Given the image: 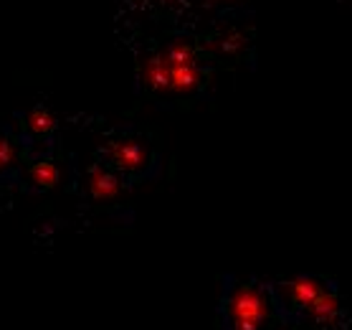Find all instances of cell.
Listing matches in <instances>:
<instances>
[{
	"instance_id": "obj_6",
	"label": "cell",
	"mask_w": 352,
	"mask_h": 330,
	"mask_svg": "<svg viewBox=\"0 0 352 330\" xmlns=\"http://www.w3.org/2000/svg\"><path fill=\"white\" fill-rule=\"evenodd\" d=\"M120 191L122 183L114 173H109L104 168H91V173H89V194L94 196L96 201H112V198L120 196Z\"/></svg>"
},
{
	"instance_id": "obj_3",
	"label": "cell",
	"mask_w": 352,
	"mask_h": 330,
	"mask_svg": "<svg viewBox=\"0 0 352 330\" xmlns=\"http://www.w3.org/2000/svg\"><path fill=\"white\" fill-rule=\"evenodd\" d=\"M279 292L281 300L287 302V307H292V310H299V307L307 310L324 292V285L320 280H314V277H296V280L284 282Z\"/></svg>"
},
{
	"instance_id": "obj_4",
	"label": "cell",
	"mask_w": 352,
	"mask_h": 330,
	"mask_svg": "<svg viewBox=\"0 0 352 330\" xmlns=\"http://www.w3.org/2000/svg\"><path fill=\"white\" fill-rule=\"evenodd\" d=\"M109 158L124 173H142L150 165V153L135 140H120L109 147Z\"/></svg>"
},
{
	"instance_id": "obj_10",
	"label": "cell",
	"mask_w": 352,
	"mask_h": 330,
	"mask_svg": "<svg viewBox=\"0 0 352 330\" xmlns=\"http://www.w3.org/2000/svg\"><path fill=\"white\" fill-rule=\"evenodd\" d=\"M16 163V145L6 135H0V173Z\"/></svg>"
},
{
	"instance_id": "obj_5",
	"label": "cell",
	"mask_w": 352,
	"mask_h": 330,
	"mask_svg": "<svg viewBox=\"0 0 352 330\" xmlns=\"http://www.w3.org/2000/svg\"><path fill=\"white\" fill-rule=\"evenodd\" d=\"M140 76H142V84L150 89V92H157V94L170 92V69H168V64H165L162 54L160 56L144 59L142 69H140Z\"/></svg>"
},
{
	"instance_id": "obj_1",
	"label": "cell",
	"mask_w": 352,
	"mask_h": 330,
	"mask_svg": "<svg viewBox=\"0 0 352 330\" xmlns=\"http://www.w3.org/2000/svg\"><path fill=\"white\" fill-rule=\"evenodd\" d=\"M269 315V298L254 285H241L226 300V318L231 330H261Z\"/></svg>"
},
{
	"instance_id": "obj_9",
	"label": "cell",
	"mask_w": 352,
	"mask_h": 330,
	"mask_svg": "<svg viewBox=\"0 0 352 330\" xmlns=\"http://www.w3.org/2000/svg\"><path fill=\"white\" fill-rule=\"evenodd\" d=\"M54 127H56V120H54L48 112H43V110H33V112L25 117V130H28L31 135L43 137V135H48Z\"/></svg>"
},
{
	"instance_id": "obj_8",
	"label": "cell",
	"mask_w": 352,
	"mask_h": 330,
	"mask_svg": "<svg viewBox=\"0 0 352 330\" xmlns=\"http://www.w3.org/2000/svg\"><path fill=\"white\" fill-rule=\"evenodd\" d=\"M31 181L38 188H54L58 183V168L51 161H38L31 168Z\"/></svg>"
},
{
	"instance_id": "obj_7",
	"label": "cell",
	"mask_w": 352,
	"mask_h": 330,
	"mask_svg": "<svg viewBox=\"0 0 352 330\" xmlns=\"http://www.w3.org/2000/svg\"><path fill=\"white\" fill-rule=\"evenodd\" d=\"M340 313H342V302H340L337 295H332V292H327V290L322 292L320 298L307 307V315H309L314 322H320V325H332V322H337L340 320Z\"/></svg>"
},
{
	"instance_id": "obj_2",
	"label": "cell",
	"mask_w": 352,
	"mask_h": 330,
	"mask_svg": "<svg viewBox=\"0 0 352 330\" xmlns=\"http://www.w3.org/2000/svg\"><path fill=\"white\" fill-rule=\"evenodd\" d=\"M162 59L170 69V92L173 94H192L203 81L198 64H195V54L185 41H177L170 49L162 51Z\"/></svg>"
}]
</instances>
